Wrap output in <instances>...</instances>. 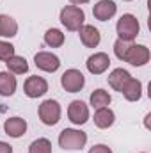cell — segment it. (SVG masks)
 <instances>
[{"label":"cell","mask_w":151,"mask_h":153,"mask_svg":"<svg viewBox=\"0 0 151 153\" xmlns=\"http://www.w3.org/2000/svg\"><path fill=\"white\" fill-rule=\"evenodd\" d=\"M87 144V134L82 132L80 128H64L59 134V146L62 150H82Z\"/></svg>","instance_id":"6da1fadb"},{"label":"cell","mask_w":151,"mask_h":153,"mask_svg":"<svg viewBox=\"0 0 151 153\" xmlns=\"http://www.w3.org/2000/svg\"><path fill=\"white\" fill-rule=\"evenodd\" d=\"M59 20H61V23L66 27V30L76 32V30L84 25V22H85V13H84V9L78 7V5H64V7L61 9Z\"/></svg>","instance_id":"7a4b0ae2"},{"label":"cell","mask_w":151,"mask_h":153,"mask_svg":"<svg viewBox=\"0 0 151 153\" xmlns=\"http://www.w3.org/2000/svg\"><path fill=\"white\" fill-rule=\"evenodd\" d=\"M115 32H117V38L124 39V41H133V39L139 36L141 32V23L137 20V16L126 13L123 14L117 23H115Z\"/></svg>","instance_id":"3957f363"},{"label":"cell","mask_w":151,"mask_h":153,"mask_svg":"<svg viewBox=\"0 0 151 153\" xmlns=\"http://www.w3.org/2000/svg\"><path fill=\"white\" fill-rule=\"evenodd\" d=\"M61 114H62V109H61V103L57 100H44L38 109V116L41 119L43 125L46 126H53L61 121Z\"/></svg>","instance_id":"277c9868"},{"label":"cell","mask_w":151,"mask_h":153,"mask_svg":"<svg viewBox=\"0 0 151 153\" xmlns=\"http://www.w3.org/2000/svg\"><path fill=\"white\" fill-rule=\"evenodd\" d=\"M61 85L68 93H78L85 85V76H84V73L80 70H75V68L66 70L62 73V76H61Z\"/></svg>","instance_id":"5b68a950"},{"label":"cell","mask_w":151,"mask_h":153,"mask_svg":"<svg viewBox=\"0 0 151 153\" xmlns=\"http://www.w3.org/2000/svg\"><path fill=\"white\" fill-rule=\"evenodd\" d=\"M150 59H151V52L146 45H133L132 43V46H130V50L124 57V62L141 68V66H146L150 62Z\"/></svg>","instance_id":"8992f818"},{"label":"cell","mask_w":151,"mask_h":153,"mask_svg":"<svg viewBox=\"0 0 151 153\" xmlns=\"http://www.w3.org/2000/svg\"><path fill=\"white\" fill-rule=\"evenodd\" d=\"M23 93L29 96V98H41L48 93V82L46 78L38 75L29 76L23 84Z\"/></svg>","instance_id":"52a82bcc"},{"label":"cell","mask_w":151,"mask_h":153,"mask_svg":"<svg viewBox=\"0 0 151 153\" xmlns=\"http://www.w3.org/2000/svg\"><path fill=\"white\" fill-rule=\"evenodd\" d=\"M34 64H36V68L41 70V71L55 73L61 68V59L55 53H52V52H38L34 55Z\"/></svg>","instance_id":"ba28073f"},{"label":"cell","mask_w":151,"mask_h":153,"mask_svg":"<svg viewBox=\"0 0 151 153\" xmlns=\"http://www.w3.org/2000/svg\"><path fill=\"white\" fill-rule=\"evenodd\" d=\"M85 66H87V71L91 75H101L110 68V57L105 52H96V53L87 57Z\"/></svg>","instance_id":"9c48e42d"},{"label":"cell","mask_w":151,"mask_h":153,"mask_svg":"<svg viewBox=\"0 0 151 153\" xmlns=\"http://www.w3.org/2000/svg\"><path fill=\"white\" fill-rule=\"evenodd\" d=\"M68 117L73 125H85L89 121V107L82 100H73L68 107Z\"/></svg>","instance_id":"30bf717a"},{"label":"cell","mask_w":151,"mask_h":153,"mask_svg":"<svg viewBox=\"0 0 151 153\" xmlns=\"http://www.w3.org/2000/svg\"><path fill=\"white\" fill-rule=\"evenodd\" d=\"M117 13V5L112 0H100L93 5V16L98 22H109L110 18L115 16Z\"/></svg>","instance_id":"8fae6325"},{"label":"cell","mask_w":151,"mask_h":153,"mask_svg":"<svg viewBox=\"0 0 151 153\" xmlns=\"http://www.w3.org/2000/svg\"><path fill=\"white\" fill-rule=\"evenodd\" d=\"M76 32H78L80 41H82V45L85 48H96L100 45V41H101V34L94 25H85L84 23Z\"/></svg>","instance_id":"7c38bea8"},{"label":"cell","mask_w":151,"mask_h":153,"mask_svg":"<svg viewBox=\"0 0 151 153\" xmlns=\"http://www.w3.org/2000/svg\"><path fill=\"white\" fill-rule=\"evenodd\" d=\"M4 132H5L9 137H13V139H20V137L25 135V132H27V121H25L23 117H20V116L9 117V119H5V123H4Z\"/></svg>","instance_id":"4fadbf2b"},{"label":"cell","mask_w":151,"mask_h":153,"mask_svg":"<svg viewBox=\"0 0 151 153\" xmlns=\"http://www.w3.org/2000/svg\"><path fill=\"white\" fill-rule=\"evenodd\" d=\"M132 78L130 75V71L128 70H124V68H115L110 71V75H109V85L112 87L114 91H117V93H121L123 91V87L126 85V82Z\"/></svg>","instance_id":"5bb4252c"},{"label":"cell","mask_w":151,"mask_h":153,"mask_svg":"<svg viewBox=\"0 0 151 153\" xmlns=\"http://www.w3.org/2000/svg\"><path fill=\"white\" fill-rule=\"evenodd\" d=\"M93 119H94V125L98 128L107 130V128H110L115 123V114H114V111L110 107H103V109H96Z\"/></svg>","instance_id":"9a60e30c"},{"label":"cell","mask_w":151,"mask_h":153,"mask_svg":"<svg viewBox=\"0 0 151 153\" xmlns=\"http://www.w3.org/2000/svg\"><path fill=\"white\" fill-rule=\"evenodd\" d=\"M123 96L128 100V102H139L142 98V82L139 78H130L126 82V85L123 87Z\"/></svg>","instance_id":"2e32d148"},{"label":"cell","mask_w":151,"mask_h":153,"mask_svg":"<svg viewBox=\"0 0 151 153\" xmlns=\"http://www.w3.org/2000/svg\"><path fill=\"white\" fill-rule=\"evenodd\" d=\"M18 80L9 71H0V96H13L16 93Z\"/></svg>","instance_id":"e0dca14e"},{"label":"cell","mask_w":151,"mask_h":153,"mask_svg":"<svg viewBox=\"0 0 151 153\" xmlns=\"http://www.w3.org/2000/svg\"><path fill=\"white\" fill-rule=\"evenodd\" d=\"M5 66H7V71L13 73V75H23V73L29 71V62L21 55H13L11 59H7Z\"/></svg>","instance_id":"ac0fdd59"},{"label":"cell","mask_w":151,"mask_h":153,"mask_svg":"<svg viewBox=\"0 0 151 153\" xmlns=\"http://www.w3.org/2000/svg\"><path fill=\"white\" fill-rule=\"evenodd\" d=\"M18 34V23L9 14H0V36L2 38H14Z\"/></svg>","instance_id":"d6986e66"},{"label":"cell","mask_w":151,"mask_h":153,"mask_svg":"<svg viewBox=\"0 0 151 153\" xmlns=\"http://www.w3.org/2000/svg\"><path fill=\"white\" fill-rule=\"evenodd\" d=\"M112 102V96L109 94V91L105 89H96L91 93V98H89V103L93 109H103V107H109Z\"/></svg>","instance_id":"ffe728a7"},{"label":"cell","mask_w":151,"mask_h":153,"mask_svg":"<svg viewBox=\"0 0 151 153\" xmlns=\"http://www.w3.org/2000/svg\"><path fill=\"white\" fill-rule=\"evenodd\" d=\"M64 41H66V36H64L62 30H59V29H48V30L44 32V43H46L50 48H59V46L64 45Z\"/></svg>","instance_id":"44dd1931"},{"label":"cell","mask_w":151,"mask_h":153,"mask_svg":"<svg viewBox=\"0 0 151 153\" xmlns=\"http://www.w3.org/2000/svg\"><path fill=\"white\" fill-rule=\"evenodd\" d=\"M29 153H52V143L46 137H39L30 143Z\"/></svg>","instance_id":"7402d4cb"},{"label":"cell","mask_w":151,"mask_h":153,"mask_svg":"<svg viewBox=\"0 0 151 153\" xmlns=\"http://www.w3.org/2000/svg\"><path fill=\"white\" fill-rule=\"evenodd\" d=\"M132 43L133 41H124V39H119V38L115 39V43H114V53H115V57L119 61H124V57H126Z\"/></svg>","instance_id":"603a6c76"},{"label":"cell","mask_w":151,"mask_h":153,"mask_svg":"<svg viewBox=\"0 0 151 153\" xmlns=\"http://www.w3.org/2000/svg\"><path fill=\"white\" fill-rule=\"evenodd\" d=\"M13 55H16L14 53V45H11L9 41H0V61L5 62Z\"/></svg>","instance_id":"cb8c5ba5"},{"label":"cell","mask_w":151,"mask_h":153,"mask_svg":"<svg viewBox=\"0 0 151 153\" xmlns=\"http://www.w3.org/2000/svg\"><path fill=\"white\" fill-rule=\"evenodd\" d=\"M89 153H112V150H110L107 144H94V146L89 150Z\"/></svg>","instance_id":"d4e9b609"},{"label":"cell","mask_w":151,"mask_h":153,"mask_svg":"<svg viewBox=\"0 0 151 153\" xmlns=\"http://www.w3.org/2000/svg\"><path fill=\"white\" fill-rule=\"evenodd\" d=\"M0 153H13V146L5 141H0Z\"/></svg>","instance_id":"484cf974"},{"label":"cell","mask_w":151,"mask_h":153,"mask_svg":"<svg viewBox=\"0 0 151 153\" xmlns=\"http://www.w3.org/2000/svg\"><path fill=\"white\" fill-rule=\"evenodd\" d=\"M70 2H71L73 5H82V4H87L89 0H70Z\"/></svg>","instance_id":"4316f807"},{"label":"cell","mask_w":151,"mask_h":153,"mask_svg":"<svg viewBox=\"0 0 151 153\" xmlns=\"http://www.w3.org/2000/svg\"><path fill=\"white\" fill-rule=\"evenodd\" d=\"M124 2H132V0H124Z\"/></svg>","instance_id":"83f0119b"},{"label":"cell","mask_w":151,"mask_h":153,"mask_svg":"<svg viewBox=\"0 0 151 153\" xmlns=\"http://www.w3.org/2000/svg\"><path fill=\"white\" fill-rule=\"evenodd\" d=\"M142 153H146V152H142Z\"/></svg>","instance_id":"f1b7e54d"}]
</instances>
